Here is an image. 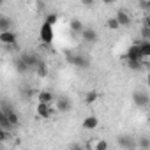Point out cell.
<instances>
[{"label":"cell","mask_w":150,"mask_h":150,"mask_svg":"<svg viewBox=\"0 0 150 150\" xmlns=\"http://www.w3.org/2000/svg\"><path fill=\"white\" fill-rule=\"evenodd\" d=\"M101 2H103V4H106V6H110V4H113V2H115V0H101Z\"/></svg>","instance_id":"29"},{"label":"cell","mask_w":150,"mask_h":150,"mask_svg":"<svg viewBox=\"0 0 150 150\" xmlns=\"http://www.w3.org/2000/svg\"><path fill=\"white\" fill-rule=\"evenodd\" d=\"M125 60H145V57H143V51H141L139 44H132L131 48H127Z\"/></svg>","instance_id":"10"},{"label":"cell","mask_w":150,"mask_h":150,"mask_svg":"<svg viewBox=\"0 0 150 150\" xmlns=\"http://www.w3.org/2000/svg\"><path fill=\"white\" fill-rule=\"evenodd\" d=\"M81 39H83L85 42H88V44H94V42L99 41V34H97L96 28H92V27H85L83 32H81Z\"/></svg>","instance_id":"9"},{"label":"cell","mask_w":150,"mask_h":150,"mask_svg":"<svg viewBox=\"0 0 150 150\" xmlns=\"http://www.w3.org/2000/svg\"><path fill=\"white\" fill-rule=\"evenodd\" d=\"M136 145H138V148H150V138L148 136H139L136 139Z\"/></svg>","instance_id":"24"},{"label":"cell","mask_w":150,"mask_h":150,"mask_svg":"<svg viewBox=\"0 0 150 150\" xmlns=\"http://www.w3.org/2000/svg\"><path fill=\"white\" fill-rule=\"evenodd\" d=\"M0 127H2V129H7V131H13V129H14V125L9 122L7 115H6L2 110H0Z\"/></svg>","instance_id":"20"},{"label":"cell","mask_w":150,"mask_h":150,"mask_svg":"<svg viewBox=\"0 0 150 150\" xmlns=\"http://www.w3.org/2000/svg\"><path fill=\"white\" fill-rule=\"evenodd\" d=\"M139 48H141V51H143L145 60L150 58V39H143V41L139 42Z\"/></svg>","instance_id":"22"},{"label":"cell","mask_w":150,"mask_h":150,"mask_svg":"<svg viewBox=\"0 0 150 150\" xmlns=\"http://www.w3.org/2000/svg\"><path fill=\"white\" fill-rule=\"evenodd\" d=\"M13 20L9 16H0V30H11Z\"/></svg>","instance_id":"23"},{"label":"cell","mask_w":150,"mask_h":150,"mask_svg":"<svg viewBox=\"0 0 150 150\" xmlns=\"http://www.w3.org/2000/svg\"><path fill=\"white\" fill-rule=\"evenodd\" d=\"M146 85L150 87V71H148V76H146Z\"/></svg>","instance_id":"31"},{"label":"cell","mask_w":150,"mask_h":150,"mask_svg":"<svg viewBox=\"0 0 150 150\" xmlns=\"http://www.w3.org/2000/svg\"><path fill=\"white\" fill-rule=\"evenodd\" d=\"M94 2H96V0H81V4H83L85 7H92V6H94Z\"/></svg>","instance_id":"28"},{"label":"cell","mask_w":150,"mask_h":150,"mask_svg":"<svg viewBox=\"0 0 150 150\" xmlns=\"http://www.w3.org/2000/svg\"><path fill=\"white\" fill-rule=\"evenodd\" d=\"M87 146L88 148H92V150H106L110 145H108V141H104V139H99V138H96V139H92V141H88L87 143Z\"/></svg>","instance_id":"17"},{"label":"cell","mask_w":150,"mask_h":150,"mask_svg":"<svg viewBox=\"0 0 150 150\" xmlns=\"http://www.w3.org/2000/svg\"><path fill=\"white\" fill-rule=\"evenodd\" d=\"M117 145L120 146V148H138V145H136V138L134 136H129V134H120L118 138H117Z\"/></svg>","instance_id":"6"},{"label":"cell","mask_w":150,"mask_h":150,"mask_svg":"<svg viewBox=\"0 0 150 150\" xmlns=\"http://www.w3.org/2000/svg\"><path fill=\"white\" fill-rule=\"evenodd\" d=\"M69 28H71V32H72L74 35H81V32H83L85 25H83V21H81V20L74 18V20H71V23H69Z\"/></svg>","instance_id":"16"},{"label":"cell","mask_w":150,"mask_h":150,"mask_svg":"<svg viewBox=\"0 0 150 150\" xmlns=\"http://www.w3.org/2000/svg\"><path fill=\"white\" fill-rule=\"evenodd\" d=\"M39 78H46L48 76V64L44 62V60H41L39 64H37V67H35V71H34Z\"/></svg>","instance_id":"18"},{"label":"cell","mask_w":150,"mask_h":150,"mask_svg":"<svg viewBox=\"0 0 150 150\" xmlns=\"http://www.w3.org/2000/svg\"><path fill=\"white\" fill-rule=\"evenodd\" d=\"M127 67L131 71H141L145 67V60H127Z\"/></svg>","instance_id":"21"},{"label":"cell","mask_w":150,"mask_h":150,"mask_svg":"<svg viewBox=\"0 0 150 150\" xmlns=\"http://www.w3.org/2000/svg\"><path fill=\"white\" fill-rule=\"evenodd\" d=\"M13 65H14L16 72H20V74H25V72H28V71H30V67L25 64V60L21 58V55H20V57H16V58L13 60Z\"/></svg>","instance_id":"15"},{"label":"cell","mask_w":150,"mask_h":150,"mask_svg":"<svg viewBox=\"0 0 150 150\" xmlns=\"http://www.w3.org/2000/svg\"><path fill=\"white\" fill-rule=\"evenodd\" d=\"M18 37H16V32L14 30H0V42L4 46H13L16 44Z\"/></svg>","instance_id":"7"},{"label":"cell","mask_w":150,"mask_h":150,"mask_svg":"<svg viewBox=\"0 0 150 150\" xmlns=\"http://www.w3.org/2000/svg\"><path fill=\"white\" fill-rule=\"evenodd\" d=\"M21 58H23V60H25V64L30 67V71H35L37 64L41 62V58H39L35 53H32V51H28V53H21Z\"/></svg>","instance_id":"11"},{"label":"cell","mask_w":150,"mask_h":150,"mask_svg":"<svg viewBox=\"0 0 150 150\" xmlns=\"http://www.w3.org/2000/svg\"><path fill=\"white\" fill-rule=\"evenodd\" d=\"M106 27H108L110 30H118L122 25L118 23V20H117V16H115V18H108V21H106Z\"/></svg>","instance_id":"25"},{"label":"cell","mask_w":150,"mask_h":150,"mask_svg":"<svg viewBox=\"0 0 150 150\" xmlns=\"http://www.w3.org/2000/svg\"><path fill=\"white\" fill-rule=\"evenodd\" d=\"M117 20H118V23H120L122 27H129V25L132 23L131 14H129V13H125L124 9H118V11H117Z\"/></svg>","instance_id":"14"},{"label":"cell","mask_w":150,"mask_h":150,"mask_svg":"<svg viewBox=\"0 0 150 150\" xmlns=\"http://www.w3.org/2000/svg\"><path fill=\"white\" fill-rule=\"evenodd\" d=\"M44 21L50 23V25H55V23L58 21V16H57V14H48V16L44 18Z\"/></svg>","instance_id":"26"},{"label":"cell","mask_w":150,"mask_h":150,"mask_svg":"<svg viewBox=\"0 0 150 150\" xmlns=\"http://www.w3.org/2000/svg\"><path fill=\"white\" fill-rule=\"evenodd\" d=\"M99 92L97 90H90V92H87L85 94V104H88V106H92L94 103H97L99 101Z\"/></svg>","instance_id":"19"},{"label":"cell","mask_w":150,"mask_h":150,"mask_svg":"<svg viewBox=\"0 0 150 150\" xmlns=\"http://www.w3.org/2000/svg\"><path fill=\"white\" fill-rule=\"evenodd\" d=\"M65 62L74 65V67H78V69H88L90 67V60L78 51H65Z\"/></svg>","instance_id":"1"},{"label":"cell","mask_w":150,"mask_h":150,"mask_svg":"<svg viewBox=\"0 0 150 150\" xmlns=\"http://www.w3.org/2000/svg\"><path fill=\"white\" fill-rule=\"evenodd\" d=\"M145 27H148V28H150V18H146V20H145Z\"/></svg>","instance_id":"30"},{"label":"cell","mask_w":150,"mask_h":150,"mask_svg":"<svg viewBox=\"0 0 150 150\" xmlns=\"http://www.w3.org/2000/svg\"><path fill=\"white\" fill-rule=\"evenodd\" d=\"M53 39H55L53 25H50V23L42 21V25H41V28H39V41H41L42 44H51V42H53Z\"/></svg>","instance_id":"2"},{"label":"cell","mask_w":150,"mask_h":150,"mask_svg":"<svg viewBox=\"0 0 150 150\" xmlns=\"http://www.w3.org/2000/svg\"><path fill=\"white\" fill-rule=\"evenodd\" d=\"M141 35H143V39H150V28L143 25V28H141Z\"/></svg>","instance_id":"27"},{"label":"cell","mask_w":150,"mask_h":150,"mask_svg":"<svg viewBox=\"0 0 150 150\" xmlns=\"http://www.w3.org/2000/svg\"><path fill=\"white\" fill-rule=\"evenodd\" d=\"M55 110H57V108H51V104H48V103H37V108H35L37 115H39L41 118H44V120L51 118V117L55 115Z\"/></svg>","instance_id":"5"},{"label":"cell","mask_w":150,"mask_h":150,"mask_svg":"<svg viewBox=\"0 0 150 150\" xmlns=\"http://www.w3.org/2000/svg\"><path fill=\"white\" fill-rule=\"evenodd\" d=\"M55 96H53V92H50V90H41V92H37V103H48V104H53L55 103Z\"/></svg>","instance_id":"13"},{"label":"cell","mask_w":150,"mask_h":150,"mask_svg":"<svg viewBox=\"0 0 150 150\" xmlns=\"http://www.w3.org/2000/svg\"><path fill=\"white\" fill-rule=\"evenodd\" d=\"M132 103L136 108H146L150 104V96L143 90H136L132 92Z\"/></svg>","instance_id":"3"},{"label":"cell","mask_w":150,"mask_h":150,"mask_svg":"<svg viewBox=\"0 0 150 150\" xmlns=\"http://www.w3.org/2000/svg\"><path fill=\"white\" fill-rule=\"evenodd\" d=\"M55 108H57L58 113H67V111H71V108H72V101H71L69 97H65V96H58V97L55 99Z\"/></svg>","instance_id":"4"},{"label":"cell","mask_w":150,"mask_h":150,"mask_svg":"<svg viewBox=\"0 0 150 150\" xmlns=\"http://www.w3.org/2000/svg\"><path fill=\"white\" fill-rule=\"evenodd\" d=\"M81 125H83L85 131H94V129L99 127V118H97L96 115H87V117L83 118Z\"/></svg>","instance_id":"12"},{"label":"cell","mask_w":150,"mask_h":150,"mask_svg":"<svg viewBox=\"0 0 150 150\" xmlns=\"http://www.w3.org/2000/svg\"><path fill=\"white\" fill-rule=\"evenodd\" d=\"M0 110H2V111L7 115L9 122H11L14 127H18V125H20V115H18V113H16V111H14V110H13V108H11L7 103H6V101L2 103V108H0Z\"/></svg>","instance_id":"8"}]
</instances>
